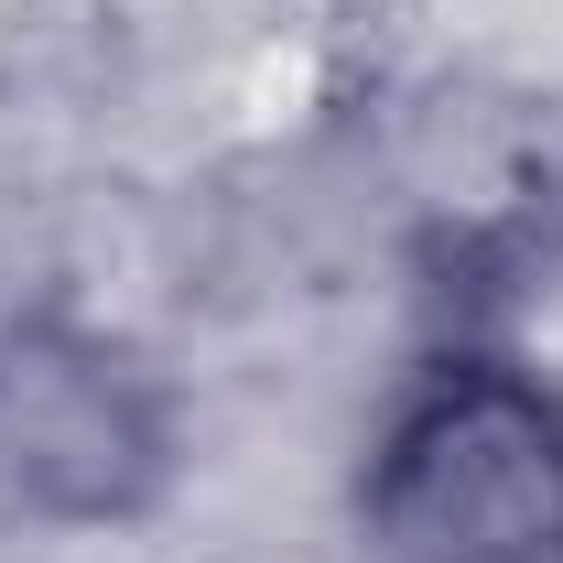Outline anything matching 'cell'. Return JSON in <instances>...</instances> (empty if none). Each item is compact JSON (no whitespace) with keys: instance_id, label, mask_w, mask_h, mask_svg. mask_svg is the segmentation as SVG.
<instances>
[{"instance_id":"cell-1","label":"cell","mask_w":563,"mask_h":563,"mask_svg":"<svg viewBox=\"0 0 563 563\" xmlns=\"http://www.w3.org/2000/svg\"><path fill=\"white\" fill-rule=\"evenodd\" d=\"M390 563H563V401L498 357H444L368 455Z\"/></svg>"}]
</instances>
